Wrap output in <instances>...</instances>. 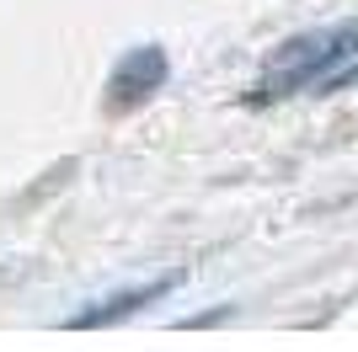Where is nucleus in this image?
Listing matches in <instances>:
<instances>
[{"mask_svg": "<svg viewBox=\"0 0 358 352\" xmlns=\"http://www.w3.org/2000/svg\"><path fill=\"white\" fill-rule=\"evenodd\" d=\"M358 75V22L321 27L305 38H289L268 59V70L257 80V96H294V91H327L337 80Z\"/></svg>", "mask_w": 358, "mask_h": 352, "instance_id": "obj_1", "label": "nucleus"}, {"mask_svg": "<svg viewBox=\"0 0 358 352\" xmlns=\"http://www.w3.org/2000/svg\"><path fill=\"white\" fill-rule=\"evenodd\" d=\"M161 80H166V54L161 48H134V54H123V64L113 70V80H107V102L134 107V102H145Z\"/></svg>", "mask_w": 358, "mask_h": 352, "instance_id": "obj_2", "label": "nucleus"}]
</instances>
